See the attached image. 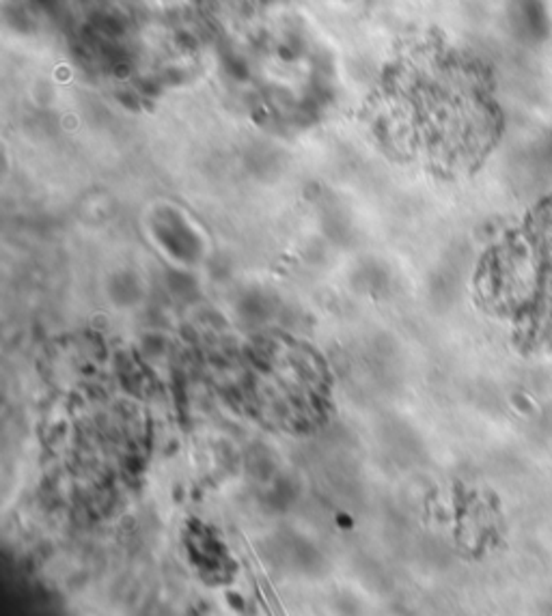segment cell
Instances as JSON below:
<instances>
[{"mask_svg": "<svg viewBox=\"0 0 552 616\" xmlns=\"http://www.w3.org/2000/svg\"><path fill=\"white\" fill-rule=\"evenodd\" d=\"M377 125L399 154L441 168L475 162L492 136L479 69L458 54L423 48L395 63L377 89Z\"/></svg>", "mask_w": 552, "mask_h": 616, "instance_id": "obj_1", "label": "cell"}]
</instances>
